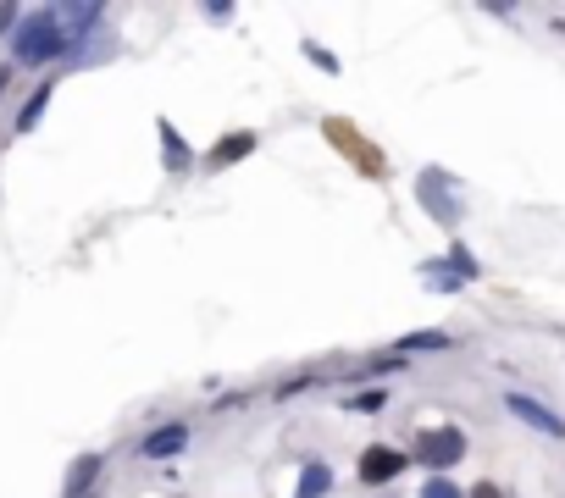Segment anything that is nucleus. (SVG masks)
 <instances>
[{
  "label": "nucleus",
  "mask_w": 565,
  "mask_h": 498,
  "mask_svg": "<svg viewBox=\"0 0 565 498\" xmlns=\"http://www.w3.org/2000/svg\"><path fill=\"white\" fill-rule=\"evenodd\" d=\"M183 443H189V427H178V421H172V427L150 432V438L139 443V454H145V460H167V454H183Z\"/></svg>",
  "instance_id": "obj_6"
},
{
  "label": "nucleus",
  "mask_w": 565,
  "mask_h": 498,
  "mask_svg": "<svg viewBox=\"0 0 565 498\" xmlns=\"http://www.w3.org/2000/svg\"><path fill=\"white\" fill-rule=\"evenodd\" d=\"M327 487H333V471H327L322 460H311V465L300 471V498H322Z\"/></svg>",
  "instance_id": "obj_10"
},
{
  "label": "nucleus",
  "mask_w": 565,
  "mask_h": 498,
  "mask_svg": "<svg viewBox=\"0 0 565 498\" xmlns=\"http://www.w3.org/2000/svg\"><path fill=\"white\" fill-rule=\"evenodd\" d=\"M421 498H460V487L449 482V476H433V482L421 487Z\"/></svg>",
  "instance_id": "obj_13"
},
{
  "label": "nucleus",
  "mask_w": 565,
  "mask_h": 498,
  "mask_svg": "<svg viewBox=\"0 0 565 498\" xmlns=\"http://www.w3.org/2000/svg\"><path fill=\"white\" fill-rule=\"evenodd\" d=\"M17 28V6H0V34H12Z\"/></svg>",
  "instance_id": "obj_16"
},
{
  "label": "nucleus",
  "mask_w": 565,
  "mask_h": 498,
  "mask_svg": "<svg viewBox=\"0 0 565 498\" xmlns=\"http://www.w3.org/2000/svg\"><path fill=\"white\" fill-rule=\"evenodd\" d=\"M12 56L28 61V67H45V61H56V56H73V50H67V28H61V6H45V12L17 17Z\"/></svg>",
  "instance_id": "obj_1"
},
{
  "label": "nucleus",
  "mask_w": 565,
  "mask_h": 498,
  "mask_svg": "<svg viewBox=\"0 0 565 498\" xmlns=\"http://www.w3.org/2000/svg\"><path fill=\"white\" fill-rule=\"evenodd\" d=\"M416 200L427 205L438 222H449V227L460 222V200H455V189H449V172H421L416 178Z\"/></svg>",
  "instance_id": "obj_3"
},
{
  "label": "nucleus",
  "mask_w": 565,
  "mask_h": 498,
  "mask_svg": "<svg viewBox=\"0 0 565 498\" xmlns=\"http://www.w3.org/2000/svg\"><path fill=\"white\" fill-rule=\"evenodd\" d=\"M45 106H50V83H39L34 95H28L23 117H17V133H34V128H39V117H45Z\"/></svg>",
  "instance_id": "obj_11"
},
{
  "label": "nucleus",
  "mask_w": 565,
  "mask_h": 498,
  "mask_svg": "<svg viewBox=\"0 0 565 498\" xmlns=\"http://www.w3.org/2000/svg\"><path fill=\"white\" fill-rule=\"evenodd\" d=\"M161 155H167V166H172V172H189V161H194V155H189V144H183V133L172 128V122H161Z\"/></svg>",
  "instance_id": "obj_7"
},
{
  "label": "nucleus",
  "mask_w": 565,
  "mask_h": 498,
  "mask_svg": "<svg viewBox=\"0 0 565 498\" xmlns=\"http://www.w3.org/2000/svg\"><path fill=\"white\" fill-rule=\"evenodd\" d=\"M250 150H255V133H228V139L211 150V166H233V161H244Z\"/></svg>",
  "instance_id": "obj_8"
},
{
  "label": "nucleus",
  "mask_w": 565,
  "mask_h": 498,
  "mask_svg": "<svg viewBox=\"0 0 565 498\" xmlns=\"http://www.w3.org/2000/svg\"><path fill=\"white\" fill-rule=\"evenodd\" d=\"M399 355H438V349H449V332H410V338H399Z\"/></svg>",
  "instance_id": "obj_9"
},
{
  "label": "nucleus",
  "mask_w": 565,
  "mask_h": 498,
  "mask_svg": "<svg viewBox=\"0 0 565 498\" xmlns=\"http://www.w3.org/2000/svg\"><path fill=\"white\" fill-rule=\"evenodd\" d=\"M305 56H311V61H316V67H327V72H338V61H333V56H327V50H316V45H305Z\"/></svg>",
  "instance_id": "obj_15"
},
{
  "label": "nucleus",
  "mask_w": 565,
  "mask_h": 498,
  "mask_svg": "<svg viewBox=\"0 0 565 498\" xmlns=\"http://www.w3.org/2000/svg\"><path fill=\"white\" fill-rule=\"evenodd\" d=\"M6 78H12V72H6V67H0V89H6Z\"/></svg>",
  "instance_id": "obj_17"
},
{
  "label": "nucleus",
  "mask_w": 565,
  "mask_h": 498,
  "mask_svg": "<svg viewBox=\"0 0 565 498\" xmlns=\"http://www.w3.org/2000/svg\"><path fill=\"white\" fill-rule=\"evenodd\" d=\"M100 476V454H84V460L73 465V471H67V493H84L89 482H95Z\"/></svg>",
  "instance_id": "obj_12"
},
{
  "label": "nucleus",
  "mask_w": 565,
  "mask_h": 498,
  "mask_svg": "<svg viewBox=\"0 0 565 498\" xmlns=\"http://www.w3.org/2000/svg\"><path fill=\"white\" fill-rule=\"evenodd\" d=\"M410 465V454H399V449H388V443H372V449L361 454V482H372V487H383V482H394L399 471Z\"/></svg>",
  "instance_id": "obj_5"
},
{
  "label": "nucleus",
  "mask_w": 565,
  "mask_h": 498,
  "mask_svg": "<svg viewBox=\"0 0 565 498\" xmlns=\"http://www.w3.org/2000/svg\"><path fill=\"white\" fill-rule=\"evenodd\" d=\"M460 454H466V438H460L455 427L421 432V443H416V460L427 465V471H433V476H444L449 465H460Z\"/></svg>",
  "instance_id": "obj_2"
},
{
  "label": "nucleus",
  "mask_w": 565,
  "mask_h": 498,
  "mask_svg": "<svg viewBox=\"0 0 565 498\" xmlns=\"http://www.w3.org/2000/svg\"><path fill=\"white\" fill-rule=\"evenodd\" d=\"M505 404H510V415H516V421H527L532 432H543V438H565V421L549 410V404L527 399V393H505Z\"/></svg>",
  "instance_id": "obj_4"
},
{
  "label": "nucleus",
  "mask_w": 565,
  "mask_h": 498,
  "mask_svg": "<svg viewBox=\"0 0 565 498\" xmlns=\"http://www.w3.org/2000/svg\"><path fill=\"white\" fill-rule=\"evenodd\" d=\"M355 410H383V388H372V393H361V399H349Z\"/></svg>",
  "instance_id": "obj_14"
}]
</instances>
